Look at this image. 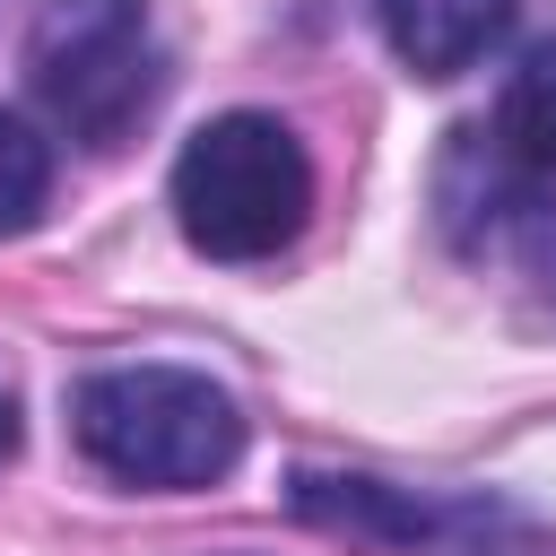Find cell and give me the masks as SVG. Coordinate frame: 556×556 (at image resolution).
Wrapping results in <instances>:
<instances>
[{
  "mask_svg": "<svg viewBox=\"0 0 556 556\" xmlns=\"http://www.w3.org/2000/svg\"><path fill=\"white\" fill-rule=\"evenodd\" d=\"M495 148L530 174H556V35H539L513 61V78L495 96Z\"/></svg>",
  "mask_w": 556,
  "mask_h": 556,
  "instance_id": "obj_6",
  "label": "cell"
},
{
  "mask_svg": "<svg viewBox=\"0 0 556 556\" xmlns=\"http://www.w3.org/2000/svg\"><path fill=\"white\" fill-rule=\"evenodd\" d=\"M182 243L208 261H269L313 217V165L278 113H217L174 156Z\"/></svg>",
  "mask_w": 556,
  "mask_h": 556,
  "instance_id": "obj_2",
  "label": "cell"
},
{
  "mask_svg": "<svg viewBox=\"0 0 556 556\" xmlns=\"http://www.w3.org/2000/svg\"><path fill=\"white\" fill-rule=\"evenodd\" d=\"M43 191H52V148H43L17 113H0V235L35 226Z\"/></svg>",
  "mask_w": 556,
  "mask_h": 556,
  "instance_id": "obj_7",
  "label": "cell"
},
{
  "mask_svg": "<svg viewBox=\"0 0 556 556\" xmlns=\"http://www.w3.org/2000/svg\"><path fill=\"white\" fill-rule=\"evenodd\" d=\"M374 9H382V43L417 78H460L513 26V0H374Z\"/></svg>",
  "mask_w": 556,
  "mask_h": 556,
  "instance_id": "obj_5",
  "label": "cell"
},
{
  "mask_svg": "<svg viewBox=\"0 0 556 556\" xmlns=\"http://www.w3.org/2000/svg\"><path fill=\"white\" fill-rule=\"evenodd\" d=\"M70 434L113 486L182 495L243 460V408L191 365H104L70 391Z\"/></svg>",
  "mask_w": 556,
  "mask_h": 556,
  "instance_id": "obj_1",
  "label": "cell"
},
{
  "mask_svg": "<svg viewBox=\"0 0 556 556\" xmlns=\"http://www.w3.org/2000/svg\"><path fill=\"white\" fill-rule=\"evenodd\" d=\"M26 78L78 148H122L165 87V52L139 0H43L26 26Z\"/></svg>",
  "mask_w": 556,
  "mask_h": 556,
  "instance_id": "obj_3",
  "label": "cell"
},
{
  "mask_svg": "<svg viewBox=\"0 0 556 556\" xmlns=\"http://www.w3.org/2000/svg\"><path fill=\"white\" fill-rule=\"evenodd\" d=\"M9 443H17V417H9V391H0V460H9Z\"/></svg>",
  "mask_w": 556,
  "mask_h": 556,
  "instance_id": "obj_8",
  "label": "cell"
},
{
  "mask_svg": "<svg viewBox=\"0 0 556 556\" xmlns=\"http://www.w3.org/2000/svg\"><path fill=\"white\" fill-rule=\"evenodd\" d=\"M287 504L304 521H321V530L382 539L400 556H556V530H539L504 495H408V486H382V478H321V469H304L287 486Z\"/></svg>",
  "mask_w": 556,
  "mask_h": 556,
  "instance_id": "obj_4",
  "label": "cell"
}]
</instances>
